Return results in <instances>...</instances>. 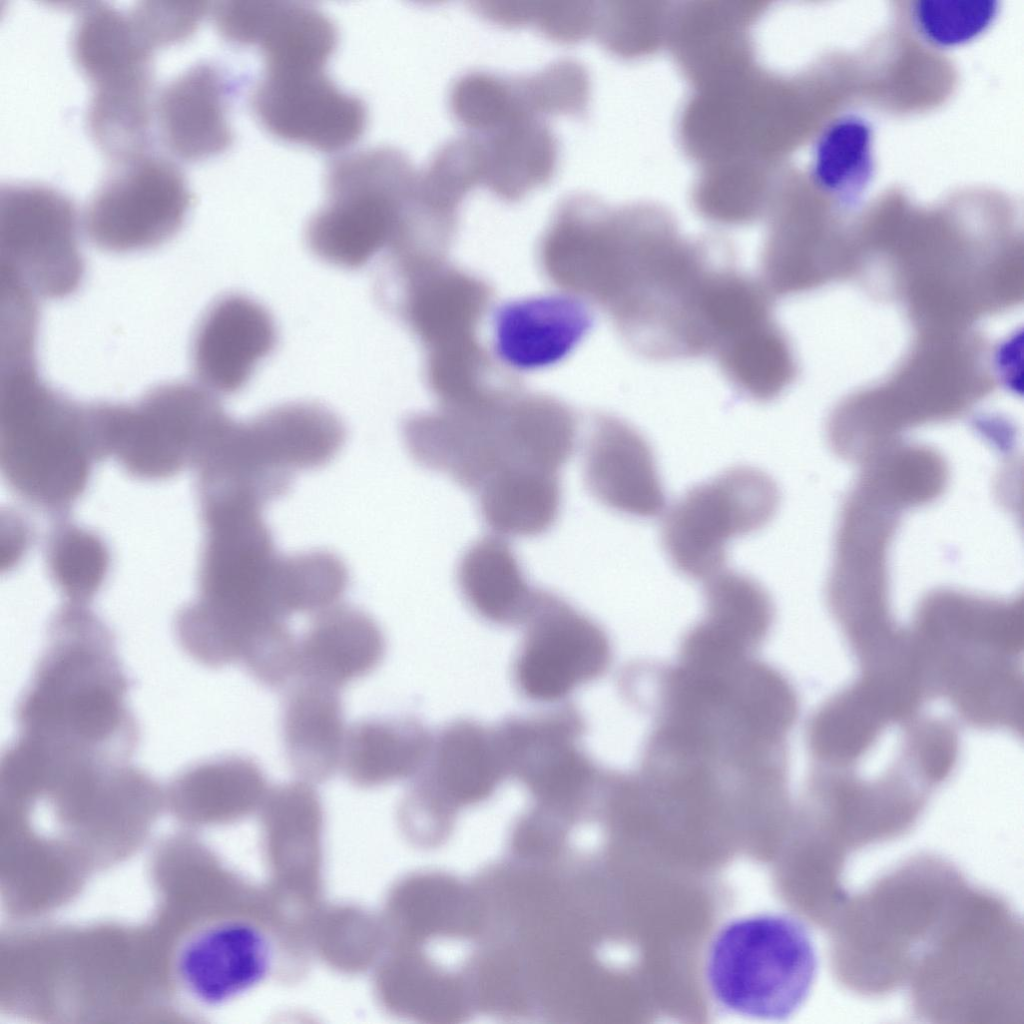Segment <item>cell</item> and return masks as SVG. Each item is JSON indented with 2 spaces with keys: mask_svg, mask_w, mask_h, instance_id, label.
I'll return each instance as SVG.
<instances>
[{
  "mask_svg": "<svg viewBox=\"0 0 1024 1024\" xmlns=\"http://www.w3.org/2000/svg\"><path fill=\"white\" fill-rule=\"evenodd\" d=\"M126 692L109 630L86 605L66 602L18 704L19 735L128 759L137 729Z\"/></svg>",
  "mask_w": 1024,
  "mask_h": 1024,
  "instance_id": "cell-1",
  "label": "cell"
},
{
  "mask_svg": "<svg viewBox=\"0 0 1024 1024\" xmlns=\"http://www.w3.org/2000/svg\"><path fill=\"white\" fill-rule=\"evenodd\" d=\"M917 1016L937 1023H1008L1023 1015V929L998 895L969 886L907 982Z\"/></svg>",
  "mask_w": 1024,
  "mask_h": 1024,
  "instance_id": "cell-2",
  "label": "cell"
},
{
  "mask_svg": "<svg viewBox=\"0 0 1024 1024\" xmlns=\"http://www.w3.org/2000/svg\"><path fill=\"white\" fill-rule=\"evenodd\" d=\"M968 886L952 863L925 854L848 895L832 920L838 981L865 996L906 985L925 946Z\"/></svg>",
  "mask_w": 1024,
  "mask_h": 1024,
  "instance_id": "cell-3",
  "label": "cell"
},
{
  "mask_svg": "<svg viewBox=\"0 0 1024 1024\" xmlns=\"http://www.w3.org/2000/svg\"><path fill=\"white\" fill-rule=\"evenodd\" d=\"M98 459L88 405L50 387L35 360L1 365L0 466L22 500L53 514L67 511Z\"/></svg>",
  "mask_w": 1024,
  "mask_h": 1024,
  "instance_id": "cell-4",
  "label": "cell"
},
{
  "mask_svg": "<svg viewBox=\"0 0 1024 1024\" xmlns=\"http://www.w3.org/2000/svg\"><path fill=\"white\" fill-rule=\"evenodd\" d=\"M910 636L928 698H945L975 727L1022 732L1023 640L1015 617H924Z\"/></svg>",
  "mask_w": 1024,
  "mask_h": 1024,
  "instance_id": "cell-5",
  "label": "cell"
},
{
  "mask_svg": "<svg viewBox=\"0 0 1024 1024\" xmlns=\"http://www.w3.org/2000/svg\"><path fill=\"white\" fill-rule=\"evenodd\" d=\"M713 266L707 248L671 229L635 227L605 306L635 352L658 359L684 343Z\"/></svg>",
  "mask_w": 1024,
  "mask_h": 1024,
  "instance_id": "cell-6",
  "label": "cell"
},
{
  "mask_svg": "<svg viewBox=\"0 0 1024 1024\" xmlns=\"http://www.w3.org/2000/svg\"><path fill=\"white\" fill-rule=\"evenodd\" d=\"M89 413L100 458L150 481L195 469L232 421L217 395L182 381L155 386L134 403L89 404Z\"/></svg>",
  "mask_w": 1024,
  "mask_h": 1024,
  "instance_id": "cell-7",
  "label": "cell"
},
{
  "mask_svg": "<svg viewBox=\"0 0 1024 1024\" xmlns=\"http://www.w3.org/2000/svg\"><path fill=\"white\" fill-rule=\"evenodd\" d=\"M416 176L408 158L391 147L336 158L326 175V202L306 229L311 253L331 266L357 270L392 250Z\"/></svg>",
  "mask_w": 1024,
  "mask_h": 1024,
  "instance_id": "cell-8",
  "label": "cell"
},
{
  "mask_svg": "<svg viewBox=\"0 0 1024 1024\" xmlns=\"http://www.w3.org/2000/svg\"><path fill=\"white\" fill-rule=\"evenodd\" d=\"M816 970L814 945L801 922L760 915L735 921L718 934L709 954L708 981L726 1009L783 1019L804 1003Z\"/></svg>",
  "mask_w": 1024,
  "mask_h": 1024,
  "instance_id": "cell-9",
  "label": "cell"
},
{
  "mask_svg": "<svg viewBox=\"0 0 1024 1024\" xmlns=\"http://www.w3.org/2000/svg\"><path fill=\"white\" fill-rule=\"evenodd\" d=\"M778 506V487L767 473L730 468L670 507L662 524L663 548L681 574L709 579L721 571L730 541L765 527Z\"/></svg>",
  "mask_w": 1024,
  "mask_h": 1024,
  "instance_id": "cell-10",
  "label": "cell"
},
{
  "mask_svg": "<svg viewBox=\"0 0 1024 1024\" xmlns=\"http://www.w3.org/2000/svg\"><path fill=\"white\" fill-rule=\"evenodd\" d=\"M73 203L34 183L0 188V274L36 298L62 299L80 287L85 264Z\"/></svg>",
  "mask_w": 1024,
  "mask_h": 1024,
  "instance_id": "cell-11",
  "label": "cell"
},
{
  "mask_svg": "<svg viewBox=\"0 0 1024 1024\" xmlns=\"http://www.w3.org/2000/svg\"><path fill=\"white\" fill-rule=\"evenodd\" d=\"M118 165L84 209L86 237L97 249L118 255L167 243L191 204L182 172L165 158L143 154Z\"/></svg>",
  "mask_w": 1024,
  "mask_h": 1024,
  "instance_id": "cell-12",
  "label": "cell"
},
{
  "mask_svg": "<svg viewBox=\"0 0 1024 1024\" xmlns=\"http://www.w3.org/2000/svg\"><path fill=\"white\" fill-rule=\"evenodd\" d=\"M513 664L520 694L535 703H556L601 677L612 660L605 630L551 591L537 589Z\"/></svg>",
  "mask_w": 1024,
  "mask_h": 1024,
  "instance_id": "cell-13",
  "label": "cell"
},
{
  "mask_svg": "<svg viewBox=\"0 0 1024 1024\" xmlns=\"http://www.w3.org/2000/svg\"><path fill=\"white\" fill-rule=\"evenodd\" d=\"M494 728L508 776L549 808L579 809L604 780L581 746L586 723L572 704L507 717Z\"/></svg>",
  "mask_w": 1024,
  "mask_h": 1024,
  "instance_id": "cell-14",
  "label": "cell"
},
{
  "mask_svg": "<svg viewBox=\"0 0 1024 1024\" xmlns=\"http://www.w3.org/2000/svg\"><path fill=\"white\" fill-rule=\"evenodd\" d=\"M813 785L824 808L827 848L846 862L855 851L909 832L931 793L899 761L871 780L819 768Z\"/></svg>",
  "mask_w": 1024,
  "mask_h": 1024,
  "instance_id": "cell-15",
  "label": "cell"
},
{
  "mask_svg": "<svg viewBox=\"0 0 1024 1024\" xmlns=\"http://www.w3.org/2000/svg\"><path fill=\"white\" fill-rule=\"evenodd\" d=\"M250 104L271 135L327 153L357 142L368 121L363 101L341 90L324 69H265Z\"/></svg>",
  "mask_w": 1024,
  "mask_h": 1024,
  "instance_id": "cell-16",
  "label": "cell"
},
{
  "mask_svg": "<svg viewBox=\"0 0 1024 1024\" xmlns=\"http://www.w3.org/2000/svg\"><path fill=\"white\" fill-rule=\"evenodd\" d=\"M180 984L197 1003L214 1008L254 991L272 975L277 948L269 930L246 916L203 924L176 958Z\"/></svg>",
  "mask_w": 1024,
  "mask_h": 1024,
  "instance_id": "cell-17",
  "label": "cell"
},
{
  "mask_svg": "<svg viewBox=\"0 0 1024 1024\" xmlns=\"http://www.w3.org/2000/svg\"><path fill=\"white\" fill-rule=\"evenodd\" d=\"M505 405L503 401L413 414L402 425L405 446L421 466L477 492L504 462Z\"/></svg>",
  "mask_w": 1024,
  "mask_h": 1024,
  "instance_id": "cell-18",
  "label": "cell"
},
{
  "mask_svg": "<svg viewBox=\"0 0 1024 1024\" xmlns=\"http://www.w3.org/2000/svg\"><path fill=\"white\" fill-rule=\"evenodd\" d=\"M278 341L273 316L258 301L229 293L201 316L192 336L191 364L197 383L215 395H232L250 381Z\"/></svg>",
  "mask_w": 1024,
  "mask_h": 1024,
  "instance_id": "cell-19",
  "label": "cell"
},
{
  "mask_svg": "<svg viewBox=\"0 0 1024 1024\" xmlns=\"http://www.w3.org/2000/svg\"><path fill=\"white\" fill-rule=\"evenodd\" d=\"M212 16L226 40L258 48L266 69H324L337 44L332 21L302 3L221 1Z\"/></svg>",
  "mask_w": 1024,
  "mask_h": 1024,
  "instance_id": "cell-20",
  "label": "cell"
},
{
  "mask_svg": "<svg viewBox=\"0 0 1024 1024\" xmlns=\"http://www.w3.org/2000/svg\"><path fill=\"white\" fill-rule=\"evenodd\" d=\"M915 707L906 691L879 674L861 673L812 716L808 746L820 768L845 770L857 763L885 728L912 720Z\"/></svg>",
  "mask_w": 1024,
  "mask_h": 1024,
  "instance_id": "cell-21",
  "label": "cell"
},
{
  "mask_svg": "<svg viewBox=\"0 0 1024 1024\" xmlns=\"http://www.w3.org/2000/svg\"><path fill=\"white\" fill-rule=\"evenodd\" d=\"M584 480L600 503L627 516L655 517L666 504L650 444L636 428L614 416L593 420L584 452Z\"/></svg>",
  "mask_w": 1024,
  "mask_h": 1024,
  "instance_id": "cell-22",
  "label": "cell"
},
{
  "mask_svg": "<svg viewBox=\"0 0 1024 1024\" xmlns=\"http://www.w3.org/2000/svg\"><path fill=\"white\" fill-rule=\"evenodd\" d=\"M497 357L516 371H536L561 362L584 339L592 314L580 298L550 293L503 303L493 314Z\"/></svg>",
  "mask_w": 1024,
  "mask_h": 1024,
  "instance_id": "cell-23",
  "label": "cell"
},
{
  "mask_svg": "<svg viewBox=\"0 0 1024 1024\" xmlns=\"http://www.w3.org/2000/svg\"><path fill=\"white\" fill-rule=\"evenodd\" d=\"M247 457L262 470L294 478L297 471L328 464L342 448L346 431L326 406L311 401L276 405L239 423Z\"/></svg>",
  "mask_w": 1024,
  "mask_h": 1024,
  "instance_id": "cell-24",
  "label": "cell"
},
{
  "mask_svg": "<svg viewBox=\"0 0 1024 1024\" xmlns=\"http://www.w3.org/2000/svg\"><path fill=\"white\" fill-rule=\"evenodd\" d=\"M507 771L494 727L457 719L442 727L412 788L444 813L491 796Z\"/></svg>",
  "mask_w": 1024,
  "mask_h": 1024,
  "instance_id": "cell-25",
  "label": "cell"
},
{
  "mask_svg": "<svg viewBox=\"0 0 1024 1024\" xmlns=\"http://www.w3.org/2000/svg\"><path fill=\"white\" fill-rule=\"evenodd\" d=\"M229 85L213 64H195L167 82L154 105L163 145L175 157L198 161L225 151L233 141L228 118Z\"/></svg>",
  "mask_w": 1024,
  "mask_h": 1024,
  "instance_id": "cell-26",
  "label": "cell"
},
{
  "mask_svg": "<svg viewBox=\"0 0 1024 1024\" xmlns=\"http://www.w3.org/2000/svg\"><path fill=\"white\" fill-rule=\"evenodd\" d=\"M385 650L384 634L368 613L334 605L315 614L298 641L297 677L339 690L373 672Z\"/></svg>",
  "mask_w": 1024,
  "mask_h": 1024,
  "instance_id": "cell-27",
  "label": "cell"
},
{
  "mask_svg": "<svg viewBox=\"0 0 1024 1024\" xmlns=\"http://www.w3.org/2000/svg\"><path fill=\"white\" fill-rule=\"evenodd\" d=\"M281 725L286 756L298 776L323 782L335 774L347 732L338 689L299 679L284 699Z\"/></svg>",
  "mask_w": 1024,
  "mask_h": 1024,
  "instance_id": "cell-28",
  "label": "cell"
},
{
  "mask_svg": "<svg viewBox=\"0 0 1024 1024\" xmlns=\"http://www.w3.org/2000/svg\"><path fill=\"white\" fill-rule=\"evenodd\" d=\"M433 742L429 729L410 716L368 718L346 732L342 762L355 785L373 787L415 777Z\"/></svg>",
  "mask_w": 1024,
  "mask_h": 1024,
  "instance_id": "cell-29",
  "label": "cell"
},
{
  "mask_svg": "<svg viewBox=\"0 0 1024 1024\" xmlns=\"http://www.w3.org/2000/svg\"><path fill=\"white\" fill-rule=\"evenodd\" d=\"M705 587V614L687 636L720 653L747 656L767 635L774 619L769 593L754 578L720 571Z\"/></svg>",
  "mask_w": 1024,
  "mask_h": 1024,
  "instance_id": "cell-30",
  "label": "cell"
},
{
  "mask_svg": "<svg viewBox=\"0 0 1024 1024\" xmlns=\"http://www.w3.org/2000/svg\"><path fill=\"white\" fill-rule=\"evenodd\" d=\"M457 582L469 607L499 626L524 623L537 592L500 535L482 537L466 549L458 563Z\"/></svg>",
  "mask_w": 1024,
  "mask_h": 1024,
  "instance_id": "cell-31",
  "label": "cell"
},
{
  "mask_svg": "<svg viewBox=\"0 0 1024 1024\" xmlns=\"http://www.w3.org/2000/svg\"><path fill=\"white\" fill-rule=\"evenodd\" d=\"M151 47L128 14L102 2L81 6L71 34L73 59L93 87L152 73Z\"/></svg>",
  "mask_w": 1024,
  "mask_h": 1024,
  "instance_id": "cell-32",
  "label": "cell"
},
{
  "mask_svg": "<svg viewBox=\"0 0 1024 1024\" xmlns=\"http://www.w3.org/2000/svg\"><path fill=\"white\" fill-rule=\"evenodd\" d=\"M476 493L485 524L499 535L516 537L549 530L562 498L559 472L522 465L500 468Z\"/></svg>",
  "mask_w": 1024,
  "mask_h": 1024,
  "instance_id": "cell-33",
  "label": "cell"
},
{
  "mask_svg": "<svg viewBox=\"0 0 1024 1024\" xmlns=\"http://www.w3.org/2000/svg\"><path fill=\"white\" fill-rule=\"evenodd\" d=\"M483 183L506 199L545 183L557 160V141L541 119L511 122L486 133Z\"/></svg>",
  "mask_w": 1024,
  "mask_h": 1024,
  "instance_id": "cell-34",
  "label": "cell"
},
{
  "mask_svg": "<svg viewBox=\"0 0 1024 1024\" xmlns=\"http://www.w3.org/2000/svg\"><path fill=\"white\" fill-rule=\"evenodd\" d=\"M713 355L730 384L756 402L776 399L794 373L790 347L773 317L724 341Z\"/></svg>",
  "mask_w": 1024,
  "mask_h": 1024,
  "instance_id": "cell-35",
  "label": "cell"
},
{
  "mask_svg": "<svg viewBox=\"0 0 1024 1024\" xmlns=\"http://www.w3.org/2000/svg\"><path fill=\"white\" fill-rule=\"evenodd\" d=\"M50 579L67 602L86 605L102 588L110 568L109 550L100 536L60 522L46 543Z\"/></svg>",
  "mask_w": 1024,
  "mask_h": 1024,
  "instance_id": "cell-36",
  "label": "cell"
},
{
  "mask_svg": "<svg viewBox=\"0 0 1024 1024\" xmlns=\"http://www.w3.org/2000/svg\"><path fill=\"white\" fill-rule=\"evenodd\" d=\"M872 170V131L863 119L842 117L823 131L812 164L813 178L822 190L854 197L868 184Z\"/></svg>",
  "mask_w": 1024,
  "mask_h": 1024,
  "instance_id": "cell-37",
  "label": "cell"
},
{
  "mask_svg": "<svg viewBox=\"0 0 1024 1024\" xmlns=\"http://www.w3.org/2000/svg\"><path fill=\"white\" fill-rule=\"evenodd\" d=\"M172 786L209 807L234 813L253 806L265 790L266 777L254 759L227 755L185 769Z\"/></svg>",
  "mask_w": 1024,
  "mask_h": 1024,
  "instance_id": "cell-38",
  "label": "cell"
},
{
  "mask_svg": "<svg viewBox=\"0 0 1024 1024\" xmlns=\"http://www.w3.org/2000/svg\"><path fill=\"white\" fill-rule=\"evenodd\" d=\"M348 583L346 565L330 551L314 549L284 555L280 602L288 617L294 613L317 614L336 605Z\"/></svg>",
  "mask_w": 1024,
  "mask_h": 1024,
  "instance_id": "cell-39",
  "label": "cell"
},
{
  "mask_svg": "<svg viewBox=\"0 0 1024 1024\" xmlns=\"http://www.w3.org/2000/svg\"><path fill=\"white\" fill-rule=\"evenodd\" d=\"M994 0H924L912 8L913 24L930 44L950 48L985 32L997 17Z\"/></svg>",
  "mask_w": 1024,
  "mask_h": 1024,
  "instance_id": "cell-40",
  "label": "cell"
},
{
  "mask_svg": "<svg viewBox=\"0 0 1024 1024\" xmlns=\"http://www.w3.org/2000/svg\"><path fill=\"white\" fill-rule=\"evenodd\" d=\"M206 1L142 0L128 16L144 42L151 48L187 39L208 12Z\"/></svg>",
  "mask_w": 1024,
  "mask_h": 1024,
  "instance_id": "cell-41",
  "label": "cell"
},
{
  "mask_svg": "<svg viewBox=\"0 0 1024 1024\" xmlns=\"http://www.w3.org/2000/svg\"><path fill=\"white\" fill-rule=\"evenodd\" d=\"M497 3L494 21L506 24L535 23L551 38L561 41L580 39L587 30L589 9L580 2Z\"/></svg>",
  "mask_w": 1024,
  "mask_h": 1024,
  "instance_id": "cell-42",
  "label": "cell"
},
{
  "mask_svg": "<svg viewBox=\"0 0 1024 1024\" xmlns=\"http://www.w3.org/2000/svg\"><path fill=\"white\" fill-rule=\"evenodd\" d=\"M1 528V568L10 570L25 557L31 543V531L22 517L9 511Z\"/></svg>",
  "mask_w": 1024,
  "mask_h": 1024,
  "instance_id": "cell-43",
  "label": "cell"
}]
</instances>
